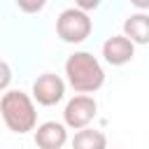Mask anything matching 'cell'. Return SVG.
I'll return each instance as SVG.
<instances>
[{"label": "cell", "instance_id": "9", "mask_svg": "<svg viewBox=\"0 0 149 149\" xmlns=\"http://www.w3.org/2000/svg\"><path fill=\"white\" fill-rule=\"evenodd\" d=\"M72 149H107V137L102 130L81 128L72 137Z\"/></svg>", "mask_w": 149, "mask_h": 149}, {"label": "cell", "instance_id": "1", "mask_svg": "<svg viewBox=\"0 0 149 149\" xmlns=\"http://www.w3.org/2000/svg\"><path fill=\"white\" fill-rule=\"evenodd\" d=\"M65 79L74 93H95L105 84V70L100 61L88 51H74L65 61Z\"/></svg>", "mask_w": 149, "mask_h": 149}, {"label": "cell", "instance_id": "2", "mask_svg": "<svg viewBox=\"0 0 149 149\" xmlns=\"http://www.w3.org/2000/svg\"><path fill=\"white\" fill-rule=\"evenodd\" d=\"M0 114L5 126L12 133H30L37 126V109L28 93L23 91H5L0 98Z\"/></svg>", "mask_w": 149, "mask_h": 149}, {"label": "cell", "instance_id": "6", "mask_svg": "<svg viewBox=\"0 0 149 149\" xmlns=\"http://www.w3.org/2000/svg\"><path fill=\"white\" fill-rule=\"evenodd\" d=\"M133 56H135V44L123 35H112L102 44V58H105V63H109L114 68L130 63Z\"/></svg>", "mask_w": 149, "mask_h": 149}, {"label": "cell", "instance_id": "13", "mask_svg": "<svg viewBox=\"0 0 149 149\" xmlns=\"http://www.w3.org/2000/svg\"><path fill=\"white\" fill-rule=\"evenodd\" d=\"M130 2H133L140 12H147V9H149V0H130Z\"/></svg>", "mask_w": 149, "mask_h": 149}, {"label": "cell", "instance_id": "8", "mask_svg": "<svg viewBox=\"0 0 149 149\" xmlns=\"http://www.w3.org/2000/svg\"><path fill=\"white\" fill-rule=\"evenodd\" d=\"M123 37H128L133 44H147L149 42V16H147V12H135L123 21Z\"/></svg>", "mask_w": 149, "mask_h": 149}, {"label": "cell", "instance_id": "7", "mask_svg": "<svg viewBox=\"0 0 149 149\" xmlns=\"http://www.w3.org/2000/svg\"><path fill=\"white\" fill-rule=\"evenodd\" d=\"M35 128V144L40 149H63L68 142V128L58 121H44Z\"/></svg>", "mask_w": 149, "mask_h": 149}, {"label": "cell", "instance_id": "10", "mask_svg": "<svg viewBox=\"0 0 149 149\" xmlns=\"http://www.w3.org/2000/svg\"><path fill=\"white\" fill-rule=\"evenodd\" d=\"M14 2H16V7H19L21 12H26V14H37V12H42L44 5H47V0H14Z\"/></svg>", "mask_w": 149, "mask_h": 149}, {"label": "cell", "instance_id": "3", "mask_svg": "<svg viewBox=\"0 0 149 149\" xmlns=\"http://www.w3.org/2000/svg\"><path fill=\"white\" fill-rule=\"evenodd\" d=\"M93 30V21L86 12L77 9V7H70V9H63L56 19V35L68 42V44H79L84 42Z\"/></svg>", "mask_w": 149, "mask_h": 149}, {"label": "cell", "instance_id": "11", "mask_svg": "<svg viewBox=\"0 0 149 149\" xmlns=\"http://www.w3.org/2000/svg\"><path fill=\"white\" fill-rule=\"evenodd\" d=\"M9 84H12V68H9V63L0 61V93L7 91Z\"/></svg>", "mask_w": 149, "mask_h": 149}, {"label": "cell", "instance_id": "4", "mask_svg": "<svg viewBox=\"0 0 149 149\" xmlns=\"http://www.w3.org/2000/svg\"><path fill=\"white\" fill-rule=\"evenodd\" d=\"M95 114H98V102L91 95L79 93V95L68 100V105L63 109V126L72 128V130L88 128V123L95 119Z\"/></svg>", "mask_w": 149, "mask_h": 149}, {"label": "cell", "instance_id": "12", "mask_svg": "<svg viewBox=\"0 0 149 149\" xmlns=\"http://www.w3.org/2000/svg\"><path fill=\"white\" fill-rule=\"evenodd\" d=\"M100 2H102V0H74V7L88 14V12L98 9V7H100Z\"/></svg>", "mask_w": 149, "mask_h": 149}, {"label": "cell", "instance_id": "5", "mask_svg": "<svg viewBox=\"0 0 149 149\" xmlns=\"http://www.w3.org/2000/svg\"><path fill=\"white\" fill-rule=\"evenodd\" d=\"M63 95H65V81L54 72H44L33 81V100L42 107L58 105Z\"/></svg>", "mask_w": 149, "mask_h": 149}]
</instances>
